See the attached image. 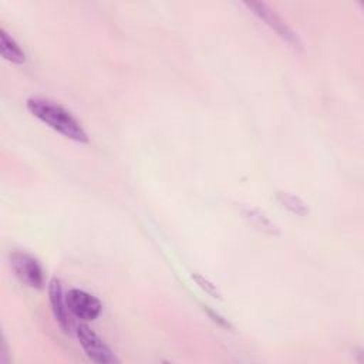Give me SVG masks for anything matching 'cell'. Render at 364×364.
<instances>
[{"label": "cell", "instance_id": "obj_1", "mask_svg": "<svg viewBox=\"0 0 364 364\" xmlns=\"http://www.w3.org/2000/svg\"><path fill=\"white\" fill-rule=\"evenodd\" d=\"M26 105L31 115L64 138L80 144L88 142V135L80 121L58 102L41 97H31L27 100Z\"/></svg>", "mask_w": 364, "mask_h": 364}, {"label": "cell", "instance_id": "obj_2", "mask_svg": "<svg viewBox=\"0 0 364 364\" xmlns=\"http://www.w3.org/2000/svg\"><path fill=\"white\" fill-rule=\"evenodd\" d=\"M243 6L247 7L249 11H252L259 20H262L269 28H272L289 46H291L293 48H297V50L301 48V41H300L299 36L267 4L260 3V1H245Z\"/></svg>", "mask_w": 364, "mask_h": 364}, {"label": "cell", "instance_id": "obj_3", "mask_svg": "<svg viewBox=\"0 0 364 364\" xmlns=\"http://www.w3.org/2000/svg\"><path fill=\"white\" fill-rule=\"evenodd\" d=\"M75 336L85 355L97 364H114L119 360L109 348V346L87 324H78L75 327Z\"/></svg>", "mask_w": 364, "mask_h": 364}, {"label": "cell", "instance_id": "obj_4", "mask_svg": "<svg viewBox=\"0 0 364 364\" xmlns=\"http://www.w3.org/2000/svg\"><path fill=\"white\" fill-rule=\"evenodd\" d=\"M10 266L16 277L31 289H43L44 286V269L41 263L30 253L13 252L10 255Z\"/></svg>", "mask_w": 364, "mask_h": 364}, {"label": "cell", "instance_id": "obj_5", "mask_svg": "<svg viewBox=\"0 0 364 364\" xmlns=\"http://www.w3.org/2000/svg\"><path fill=\"white\" fill-rule=\"evenodd\" d=\"M65 300L70 313L82 321H92L101 314V301L85 290L71 289L65 293Z\"/></svg>", "mask_w": 364, "mask_h": 364}, {"label": "cell", "instance_id": "obj_6", "mask_svg": "<svg viewBox=\"0 0 364 364\" xmlns=\"http://www.w3.org/2000/svg\"><path fill=\"white\" fill-rule=\"evenodd\" d=\"M48 299L51 304V310L54 314L55 321L60 324V327L68 333L70 331V320H68V307L65 300V293L63 290L61 280L57 277H53L48 283Z\"/></svg>", "mask_w": 364, "mask_h": 364}, {"label": "cell", "instance_id": "obj_7", "mask_svg": "<svg viewBox=\"0 0 364 364\" xmlns=\"http://www.w3.org/2000/svg\"><path fill=\"white\" fill-rule=\"evenodd\" d=\"M0 53L1 57L11 64H24L26 53L20 47V44L14 40L11 34L6 31V28H0Z\"/></svg>", "mask_w": 364, "mask_h": 364}, {"label": "cell", "instance_id": "obj_8", "mask_svg": "<svg viewBox=\"0 0 364 364\" xmlns=\"http://www.w3.org/2000/svg\"><path fill=\"white\" fill-rule=\"evenodd\" d=\"M240 213L257 230L269 233V235H279V229L276 228V225L264 213H262L259 209L242 208Z\"/></svg>", "mask_w": 364, "mask_h": 364}, {"label": "cell", "instance_id": "obj_9", "mask_svg": "<svg viewBox=\"0 0 364 364\" xmlns=\"http://www.w3.org/2000/svg\"><path fill=\"white\" fill-rule=\"evenodd\" d=\"M276 200L289 212L297 215V216H306L309 215V206L307 203L297 195L287 192V191H279L276 192Z\"/></svg>", "mask_w": 364, "mask_h": 364}, {"label": "cell", "instance_id": "obj_10", "mask_svg": "<svg viewBox=\"0 0 364 364\" xmlns=\"http://www.w3.org/2000/svg\"><path fill=\"white\" fill-rule=\"evenodd\" d=\"M192 277L196 280V283L199 284V287H202L206 293H209L212 297H220L216 286L213 283H210L206 277L199 276V274H192Z\"/></svg>", "mask_w": 364, "mask_h": 364}, {"label": "cell", "instance_id": "obj_11", "mask_svg": "<svg viewBox=\"0 0 364 364\" xmlns=\"http://www.w3.org/2000/svg\"><path fill=\"white\" fill-rule=\"evenodd\" d=\"M208 314L212 317V320H213V321H218L220 326H223V327H226V328H229V327H230L229 321H228V320H225L223 317H220L218 313H215V311H212V310H208Z\"/></svg>", "mask_w": 364, "mask_h": 364}]
</instances>
